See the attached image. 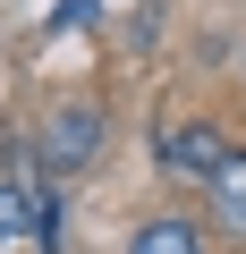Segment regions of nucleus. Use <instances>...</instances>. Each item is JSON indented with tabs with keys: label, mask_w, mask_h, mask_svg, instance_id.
<instances>
[{
	"label": "nucleus",
	"mask_w": 246,
	"mask_h": 254,
	"mask_svg": "<svg viewBox=\"0 0 246 254\" xmlns=\"http://www.w3.org/2000/svg\"><path fill=\"white\" fill-rule=\"evenodd\" d=\"M221 161H229L221 127H204V119H170V127H162V170H170L178 187H212Z\"/></svg>",
	"instance_id": "nucleus-2"
},
{
	"label": "nucleus",
	"mask_w": 246,
	"mask_h": 254,
	"mask_svg": "<svg viewBox=\"0 0 246 254\" xmlns=\"http://www.w3.org/2000/svg\"><path fill=\"white\" fill-rule=\"evenodd\" d=\"M26 203H34V246L60 254V187H26Z\"/></svg>",
	"instance_id": "nucleus-6"
},
{
	"label": "nucleus",
	"mask_w": 246,
	"mask_h": 254,
	"mask_svg": "<svg viewBox=\"0 0 246 254\" xmlns=\"http://www.w3.org/2000/svg\"><path fill=\"white\" fill-rule=\"evenodd\" d=\"M204 195H212V229H221V237H246V153H229Z\"/></svg>",
	"instance_id": "nucleus-3"
},
{
	"label": "nucleus",
	"mask_w": 246,
	"mask_h": 254,
	"mask_svg": "<svg viewBox=\"0 0 246 254\" xmlns=\"http://www.w3.org/2000/svg\"><path fill=\"white\" fill-rule=\"evenodd\" d=\"M128 254H212V246H204V229H195L187 212H162V220H145V229L128 237Z\"/></svg>",
	"instance_id": "nucleus-4"
},
{
	"label": "nucleus",
	"mask_w": 246,
	"mask_h": 254,
	"mask_svg": "<svg viewBox=\"0 0 246 254\" xmlns=\"http://www.w3.org/2000/svg\"><path fill=\"white\" fill-rule=\"evenodd\" d=\"M34 153H43V170H85V161L102 153V110H93V102H60V110L43 119Z\"/></svg>",
	"instance_id": "nucleus-1"
},
{
	"label": "nucleus",
	"mask_w": 246,
	"mask_h": 254,
	"mask_svg": "<svg viewBox=\"0 0 246 254\" xmlns=\"http://www.w3.org/2000/svg\"><path fill=\"white\" fill-rule=\"evenodd\" d=\"M34 237V203H26V187H0V246H26Z\"/></svg>",
	"instance_id": "nucleus-5"
}]
</instances>
